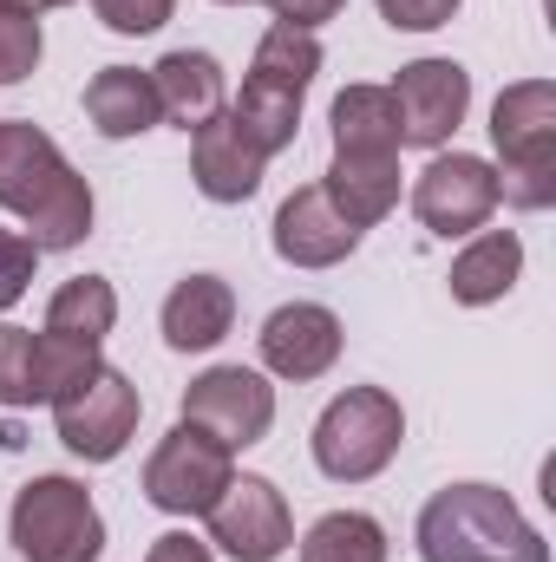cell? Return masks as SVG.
I'll return each instance as SVG.
<instances>
[{
	"label": "cell",
	"instance_id": "obj_1",
	"mask_svg": "<svg viewBox=\"0 0 556 562\" xmlns=\"http://www.w3.org/2000/svg\"><path fill=\"white\" fill-rule=\"evenodd\" d=\"M0 210L26 223V243L40 256L79 249L92 236V183L33 119H0Z\"/></svg>",
	"mask_w": 556,
	"mask_h": 562
},
{
	"label": "cell",
	"instance_id": "obj_2",
	"mask_svg": "<svg viewBox=\"0 0 556 562\" xmlns=\"http://www.w3.org/2000/svg\"><path fill=\"white\" fill-rule=\"evenodd\" d=\"M425 562H551V543L498 484H445L419 510Z\"/></svg>",
	"mask_w": 556,
	"mask_h": 562
},
{
	"label": "cell",
	"instance_id": "obj_3",
	"mask_svg": "<svg viewBox=\"0 0 556 562\" xmlns=\"http://www.w3.org/2000/svg\"><path fill=\"white\" fill-rule=\"evenodd\" d=\"M491 144H498V203L551 210L556 203V86L518 79L491 105Z\"/></svg>",
	"mask_w": 556,
	"mask_h": 562
},
{
	"label": "cell",
	"instance_id": "obj_4",
	"mask_svg": "<svg viewBox=\"0 0 556 562\" xmlns=\"http://www.w3.org/2000/svg\"><path fill=\"white\" fill-rule=\"evenodd\" d=\"M407 413L387 386H347L321 419H314V464L334 484H367L400 458Z\"/></svg>",
	"mask_w": 556,
	"mask_h": 562
},
{
	"label": "cell",
	"instance_id": "obj_5",
	"mask_svg": "<svg viewBox=\"0 0 556 562\" xmlns=\"http://www.w3.org/2000/svg\"><path fill=\"white\" fill-rule=\"evenodd\" d=\"M7 537L26 562H99V550H105L99 504L79 477H33L13 497Z\"/></svg>",
	"mask_w": 556,
	"mask_h": 562
},
{
	"label": "cell",
	"instance_id": "obj_6",
	"mask_svg": "<svg viewBox=\"0 0 556 562\" xmlns=\"http://www.w3.org/2000/svg\"><path fill=\"white\" fill-rule=\"evenodd\" d=\"M236 471H230V451L210 438V431H197V425H170V438L151 451V464H144V497L157 504V510H170V517H203L216 497H223V484H230Z\"/></svg>",
	"mask_w": 556,
	"mask_h": 562
},
{
	"label": "cell",
	"instance_id": "obj_7",
	"mask_svg": "<svg viewBox=\"0 0 556 562\" xmlns=\"http://www.w3.org/2000/svg\"><path fill=\"white\" fill-rule=\"evenodd\" d=\"M184 425L210 431L223 451H249L276 425V386L263 373H249V367H210L184 393Z\"/></svg>",
	"mask_w": 556,
	"mask_h": 562
},
{
	"label": "cell",
	"instance_id": "obj_8",
	"mask_svg": "<svg viewBox=\"0 0 556 562\" xmlns=\"http://www.w3.org/2000/svg\"><path fill=\"white\" fill-rule=\"evenodd\" d=\"M138 413H144L138 386H132L119 367H99L73 400L53 406V425H59V445H66L73 458H86V464H112V458L132 445Z\"/></svg>",
	"mask_w": 556,
	"mask_h": 562
},
{
	"label": "cell",
	"instance_id": "obj_9",
	"mask_svg": "<svg viewBox=\"0 0 556 562\" xmlns=\"http://www.w3.org/2000/svg\"><path fill=\"white\" fill-rule=\"evenodd\" d=\"M210 517V543L236 562H276L294 543V517H288V497H281L269 477L243 471L223 484V497L203 510Z\"/></svg>",
	"mask_w": 556,
	"mask_h": 562
},
{
	"label": "cell",
	"instance_id": "obj_10",
	"mask_svg": "<svg viewBox=\"0 0 556 562\" xmlns=\"http://www.w3.org/2000/svg\"><path fill=\"white\" fill-rule=\"evenodd\" d=\"M491 210H498V170L485 164V157H471V150H438L425 170H419L413 183V216L432 229V236H471V229H485L491 223Z\"/></svg>",
	"mask_w": 556,
	"mask_h": 562
},
{
	"label": "cell",
	"instance_id": "obj_11",
	"mask_svg": "<svg viewBox=\"0 0 556 562\" xmlns=\"http://www.w3.org/2000/svg\"><path fill=\"white\" fill-rule=\"evenodd\" d=\"M393 105H400L407 144L438 150V144L465 125V112H471V72L458 59H413L393 79Z\"/></svg>",
	"mask_w": 556,
	"mask_h": 562
},
{
	"label": "cell",
	"instance_id": "obj_12",
	"mask_svg": "<svg viewBox=\"0 0 556 562\" xmlns=\"http://www.w3.org/2000/svg\"><path fill=\"white\" fill-rule=\"evenodd\" d=\"M341 314L321 307V301H288L263 321V367L276 380H321L334 360H341Z\"/></svg>",
	"mask_w": 556,
	"mask_h": 562
},
{
	"label": "cell",
	"instance_id": "obj_13",
	"mask_svg": "<svg viewBox=\"0 0 556 562\" xmlns=\"http://www.w3.org/2000/svg\"><path fill=\"white\" fill-rule=\"evenodd\" d=\"M354 249H360V229L327 203L321 183L294 190L276 210V256L288 269H334V262H347Z\"/></svg>",
	"mask_w": 556,
	"mask_h": 562
},
{
	"label": "cell",
	"instance_id": "obj_14",
	"mask_svg": "<svg viewBox=\"0 0 556 562\" xmlns=\"http://www.w3.org/2000/svg\"><path fill=\"white\" fill-rule=\"evenodd\" d=\"M263 170H269V157L236 132L230 112H216L210 125H197V138H190V177H197V190L210 203H249L263 190Z\"/></svg>",
	"mask_w": 556,
	"mask_h": 562
},
{
	"label": "cell",
	"instance_id": "obj_15",
	"mask_svg": "<svg viewBox=\"0 0 556 562\" xmlns=\"http://www.w3.org/2000/svg\"><path fill=\"white\" fill-rule=\"evenodd\" d=\"M151 92H157V112L170 125L197 132V125H210L223 112V66L210 53H190V46L184 53H164L151 66Z\"/></svg>",
	"mask_w": 556,
	"mask_h": 562
},
{
	"label": "cell",
	"instance_id": "obj_16",
	"mask_svg": "<svg viewBox=\"0 0 556 562\" xmlns=\"http://www.w3.org/2000/svg\"><path fill=\"white\" fill-rule=\"evenodd\" d=\"M230 327H236V294H230L223 276H190L170 288V301H164V340L177 353H210Z\"/></svg>",
	"mask_w": 556,
	"mask_h": 562
},
{
	"label": "cell",
	"instance_id": "obj_17",
	"mask_svg": "<svg viewBox=\"0 0 556 562\" xmlns=\"http://www.w3.org/2000/svg\"><path fill=\"white\" fill-rule=\"evenodd\" d=\"M327 203L367 236L380 216H393V203H400V157H354V150H334V164H327Z\"/></svg>",
	"mask_w": 556,
	"mask_h": 562
},
{
	"label": "cell",
	"instance_id": "obj_18",
	"mask_svg": "<svg viewBox=\"0 0 556 562\" xmlns=\"http://www.w3.org/2000/svg\"><path fill=\"white\" fill-rule=\"evenodd\" d=\"M334 150H354V157H400V105L387 86H347L334 99Z\"/></svg>",
	"mask_w": 556,
	"mask_h": 562
},
{
	"label": "cell",
	"instance_id": "obj_19",
	"mask_svg": "<svg viewBox=\"0 0 556 562\" xmlns=\"http://www.w3.org/2000/svg\"><path fill=\"white\" fill-rule=\"evenodd\" d=\"M86 119L99 125V138H138L151 132L164 112H157V92H151V72L138 66H105L92 72L86 86Z\"/></svg>",
	"mask_w": 556,
	"mask_h": 562
},
{
	"label": "cell",
	"instance_id": "obj_20",
	"mask_svg": "<svg viewBox=\"0 0 556 562\" xmlns=\"http://www.w3.org/2000/svg\"><path fill=\"white\" fill-rule=\"evenodd\" d=\"M518 269H524V243L511 229H485L458 262H452V301L465 307H491L518 288Z\"/></svg>",
	"mask_w": 556,
	"mask_h": 562
},
{
	"label": "cell",
	"instance_id": "obj_21",
	"mask_svg": "<svg viewBox=\"0 0 556 562\" xmlns=\"http://www.w3.org/2000/svg\"><path fill=\"white\" fill-rule=\"evenodd\" d=\"M230 119H236V132L256 144L263 157H276V150H288L294 132H301V99H294V92H276V86H263V79H243Z\"/></svg>",
	"mask_w": 556,
	"mask_h": 562
},
{
	"label": "cell",
	"instance_id": "obj_22",
	"mask_svg": "<svg viewBox=\"0 0 556 562\" xmlns=\"http://www.w3.org/2000/svg\"><path fill=\"white\" fill-rule=\"evenodd\" d=\"M112 321H119V294L105 276H73L46 301V334H66V340H105Z\"/></svg>",
	"mask_w": 556,
	"mask_h": 562
},
{
	"label": "cell",
	"instance_id": "obj_23",
	"mask_svg": "<svg viewBox=\"0 0 556 562\" xmlns=\"http://www.w3.org/2000/svg\"><path fill=\"white\" fill-rule=\"evenodd\" d=\"M99 340H66V334H33V393L40 406L73 400L92 373H99Z\"/></svg>",
	"mask_w": 556,
	"mask_h": 562
},
{
	"label": "cell",
	"instance_id": "obj_24",
	"mask_svg": "<svg viewBox=\"0 0 556 562\" xmlns=\"http://www.w3.org/2000/svg\"><path fill=\"white\" fill-rule=\"evenodd\" d=\"M314 72H321V40H314V33H301V26H281V20H276V26L263 33V46H256L249 79H263V86H276V92L308 99Z\"/></svg>",
	"mask_w": 556,
	"mask_h": 562
},
{
	"label": "cell",
	"instance_id": "obj_25",
	"mask_svg": "<svg viewBox=\"0 0 556 562\" xmlns=\"http://www.w3.org/2000/svg\"><path fill=\"white\" fill-rule=\"evenodd\" d=\"M301 562H387V530L367 510H327L301 537Z\"/></svg>",
	"mask_w": 556,
	"mask_h": 562
},
{
	"label": "cell",
	"instance_id": "obj_26",
	"mask_svg": "<svg viewBox=\"0 0 556 562\" xmlns=\"http://www.w3.org/2000/svg\"><path fill=\"white\" fill-rule=\"evenodd\" d=\"M0 406L7 413L40 406V393H33V334L26 327H0Z\"/></svg>",
	"mask_w": 556,
	"mask_h": 562
},
{
	"label": "cell",
	"instance_id": "obj_27",
	"mask_svg": "<svg viewBox=\"0 0 556 562\" xmlns=\"http://www.w3.org/2000/svg\"><path fill=\"white\" fill-rule=\"evenodd\" d=\"M40 20L33 13H13V7H0V86H20L33 66H40Z\"/></svg>",
	"mask_w": 556,
	"mask_h": 562
},
{
	"label": "cell",
	"instance_id": "obj_28",
	"mask_svg": "<svg viewBox=\"0 0 556 562\" xmlns=\"http://www.w3.org/2000/svg\"><path fill=\"white\" fill-rule=\"evenodd\" d=\"M33 262H40V249L26 243V236H13V229H0V314L26 294V281H33Z\"/></svg>",
	"mask_w": 556,
	"mask_h": 562
},
{
	"label": "cell",
	"instance_id": "obj_29",
	"mask_svg": "<svg viewBox=\"0 0 556 562\" xmlns=\"http://www.w3.org/2000/svg\"><path fill=\"white\" fill-rule=\"evenodd\" d=\"M92 7H99V20L112 33H157L177 0H92Z\"/></svg>",
	"mask_w": 556,
	"mask_h": 562
},
{
	"label": "cell",
	"instance_id": "obj_30",
	"mask_svg": "<svg viewBox=\"0 0 556 562\" xmlns=\"http://www.w3.org/2000/svg\"><path fill=\"white\" fill-rule=\"evenodd\" d=\"M380 13L400 33H432V26H445L458 13V0H380Z\"/></svg>",
	"mask_w": 556,
	"mask_h": 562
},
{
	"label": "cell",
	"instance_id": "obj_31",
	"mask_svg": "<svg viewBox=\"0 0 556 562\" xmlns=\"http://www.w3.org/2000/svg\"><path fill=\"white\" fill-rule=\"evenodd\" d=\"M269 7H276L281 26H301V33H314V26L341 20V7H347V0H269Z\"/></svg>",
	"mask_w": 556,
	"mask_h": 562
},
{
	"label": "cell",
	"instance_id": "obj_32",
	"mask_svg": "<svg viewBox=\"0 0 556 562\" xmlns=\"http://www.w3.org/2000/svg\"><path fill=\"white\" fill-rule=\"evenodd\" d=\"M144 562H216V557H210V543H197L190 530H170V537L151 543V557Z\"/></svg>",
	"mask_w": 556,
	"mask_h": 562
},
{
	"label": "cell",
	"instance_id": "obj_33",
	"mask_svg": "<svg viewBox=\"0 0 556 562\" xmlns=\"http://www.w3.org/2000/svg\"><path fill=\"white\" fill-rule=\"evenodd\" d=\"M0 7H13V13H40V7H73V0H0Z\"/></svg>",
	"mask_w": 556,
	"mask_h": 562
},
{
	"label": "cell",
	"instance_id": "obj_34",
	"mask_svg": "<svg viewBox=\"0 0 556 562\" xmlns=\"http://www.w3.org/2000/svg\"><path fill=\"white\" fill-rule=\"evenodd\" d=\"M223 7H249V0H223Z\"/></svg>",
	"mask_w": 556,
	"mask_h": 562
}]
</instances>
